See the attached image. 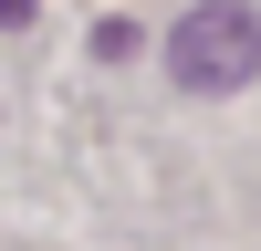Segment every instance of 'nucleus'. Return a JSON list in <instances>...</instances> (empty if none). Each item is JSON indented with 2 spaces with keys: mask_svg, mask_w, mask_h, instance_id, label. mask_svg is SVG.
<instances>
[{
  "mask_svg": "<svg viewBox=\"0 0 261 251\" xmlns=\"http://www.w3.org/2000/svg\"><path fill=\"white\" fill-rule=\"evenodd\" d=\"M167 73L188 94H241L261 73V11L251 0H199V11L167 21Z\"/></svg>",
  "mask_w": 261,
  "mask_h": 251,
  "instance_id": "1",
  "label": "nucleus"
},
{
  "mask_svg": "<svg viewBox=\"0 0 261 251\" xmlns=\"http://www.w3.org/2000/svg\"><path fill=\"white\" fill-rule=\"evenodd\" d=\"M11 21H32V0H0V32H11Z\"/></svg>",
  "mask_w": 261,
  "mask_h": 251,
  "instance_id": "2",
  "label": "nucleus"
}]
</instances>
